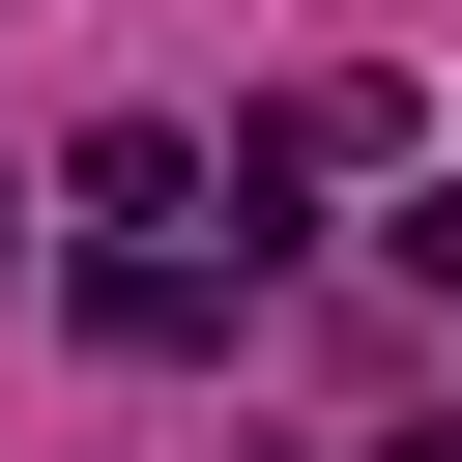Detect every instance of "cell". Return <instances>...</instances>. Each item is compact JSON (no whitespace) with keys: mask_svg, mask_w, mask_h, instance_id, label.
I'll return each mask as SVG.
<instances>
[{"mask_svg":"<svg viewBox=\"0 0 462 462\" xmlns=\"http://www.w3.org/2000/svg\"><path fill=\"white\" fill-rule=\"evenodd\" d=\"M231 289H260V260H202V231H116V260H87V346L202 375V346H231Z\"/></svg>","mask_w":462,"mask_h":462,"instance_id":"6da1fadb","label":"cell"},{"mask_svg":"<svg viewBox=\"0 0 462 462\" xmlns=\"http://www.w3.org/2000/svg\"><path fill=\"white\" fill-rule=\"evenodd\" d=\"M346 462H462V433H346Z\"/></svg>","mask_w":462,"mask_h":462,"instance_id":"7a4b0ae2","label":"cell"}]
</instances>
